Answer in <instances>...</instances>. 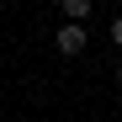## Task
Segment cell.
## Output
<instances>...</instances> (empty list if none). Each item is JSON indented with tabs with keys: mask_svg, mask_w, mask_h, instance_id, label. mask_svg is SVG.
Instances as JSON below:
<instances>
[{
	"mask_svg": "<svg viewBox=\"0 0 122 122\" xmlns=\"http://www.w3.org/2000/svg\"><path fill=\"white\" fill-rule=\"evenodd\" d=\"M85 43H90V32H85V21H69V16H64V27L53 32V48L64 53V58H80V53H85Z\"/></svg>",
	"mask_w": 122,
	"mask_h": 122,
	"instance_id": "6da1fadb",
	"label": "cell"
},
{
	"mask_svg": "<svg viewBox=\"0 0 122 122\" xmlns=\"http://www.w3.org/2000/svg\"><path fill=\"white\" fill-rule=\"evenodd\" d=\"M112 43L122 48V16H112Z\"/></svg>",
	"mask_w": 122,
	"mask_h": 122,
	"instance_id": "3957f363",
	"label": "cell"
},
{
	"mask_svg": "<svg viewBox=\"0 0 122 122\" xmlns=\"http://www.w3.org/2000/svg\"><path fill=\"white\" fill-rule=\"evenodd\" d=\"M112 74H117V85H122V64H117V69H112Z\"/></svg>",
	"mask_w": 122,
	"mask_h": 122,
	"instance_id": "277c9868",
	"label": "cell"
},
{
	"mask_svg": "<svg viewBox=\"0 0 122 122\" xmlns=\"http://www.w3.org/2000/svg\"><path fill=\"white\" fill-rule=\"evenodd\" d=\"M58 5H64V16H69V21H85V16L96 11V0H58Z\"/></svg>",
	"mask_w": 122,
	"mask_h": 122,
	"instance_id": "7a4b0ae2",
	"label": "cell"
}]
</instances>
